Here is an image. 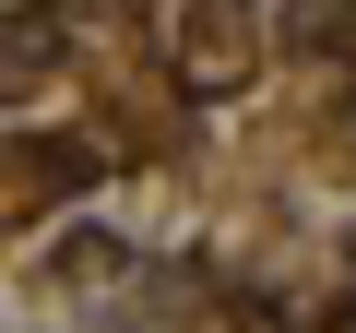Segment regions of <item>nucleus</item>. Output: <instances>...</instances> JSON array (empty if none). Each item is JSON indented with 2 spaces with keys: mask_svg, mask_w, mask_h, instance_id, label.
Masks as SVG:
<instances>
[{
  "mask_svg": "<svg viewBox=\"0 0 356 333\" xmlns=\"http://www.w3.org/2000/svg\"><path fill=\"white\" fill-rule=\"evenodd\" d=\"M178 72L238 84V72H250V0H214V13H202V36H178Z\"/></svg>",
  "mask_w": 356,
  "mask_h": 333,
  "instance_id": "1",
  "label": "nucleus"
},
{
  "mask_svg": "<svg viewBox=\"0 0 356 333\" xmlns=\"http://www.w3.org/2000/svg\"><path fill=\"white\" fill-rule=\"evenodd\" d=\"M48 72H60V24L48 13H0V95H24Z\"/></svg>",
  "mask_w": 356,
  "mask_h": 333,
  "instance_id": "2",
  "label": "nucleus"
}]
</instances>
